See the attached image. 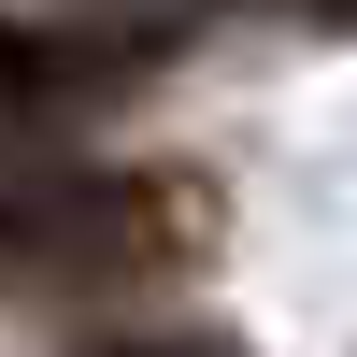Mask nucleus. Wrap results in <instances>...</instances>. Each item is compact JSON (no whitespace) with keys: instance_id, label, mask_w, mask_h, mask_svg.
Instances as JSON below:
<instances>
[{"instance_id":"1","label":"nucleus","mask_w":357,"mask_h":357,"mask_svg":"<svg viewBox=\"0 0 357 357\" xmlns=\"http://www.w3.org/2000/svg\"><path fill=\"white\" fill-rule=\"evenodd\" d=\"M15 86H29V43H15V29H0V100H15Z\"/></svg>"}]
</instances>
